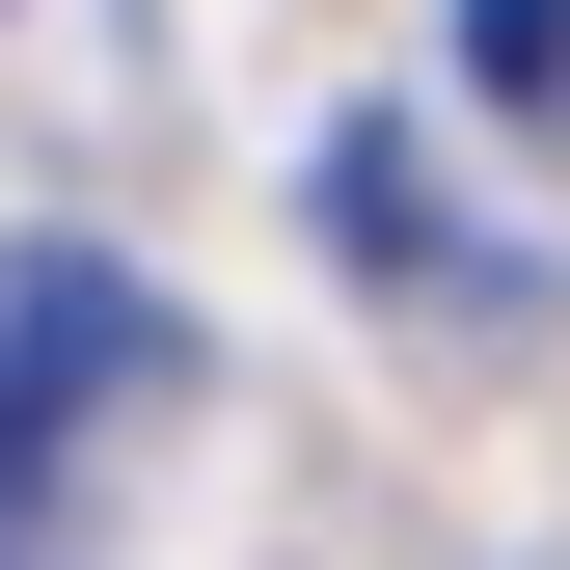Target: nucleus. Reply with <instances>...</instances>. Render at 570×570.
Returning a JSON list of instances; mask_svg holds the SVG:
<instances>
[{
  "label": "nucleus",
  "mask_w": 570,
  "mask_h": 570,
  "mask_svg": "<svg viewBox=\"0 0 570 570\" xmlns=\"http://www.w3.org/2000/svg\"><path fill=\"white\" fill-rule=\"evenodd\" d=\"M164 381H190V353H164V299H109L82 245H28V272H0V489H55L109 407H164Z\"/></svg>",
  "instance_id": "nucleus-1"
},
{
  "label": "nucleus",
  "mask_w": 570,
  "mask_h": 570,
  "mask_svg": "<svg viewBox=\"0 0 570 570\" xmlns=\"http://www.w3.org/2000/svg\"><path fill=\"white\" fill-rule=\"evenodd\" d=\"M326 245H353V272H435V299H489V272L435 245V164H407V136H381V109H353V136H326Z\"/></svg>",
  "instance_id": "nucleus-2"
},
{
  "label": "nucleus",
  "mask_w": 570,
  "mask_h": 570,
  "mask_svg": "<svg viewBox=\"0 0 570 570\" xmlns=\"http://www.w3.org/2000/svg\"><path fill=\"white\" fill-rule=\"evenodd\" d=\"M489 82H517V109H570V0H489Z\"/></svg>",
  "instance_id": "nucleus-3"
}]
</instances>
